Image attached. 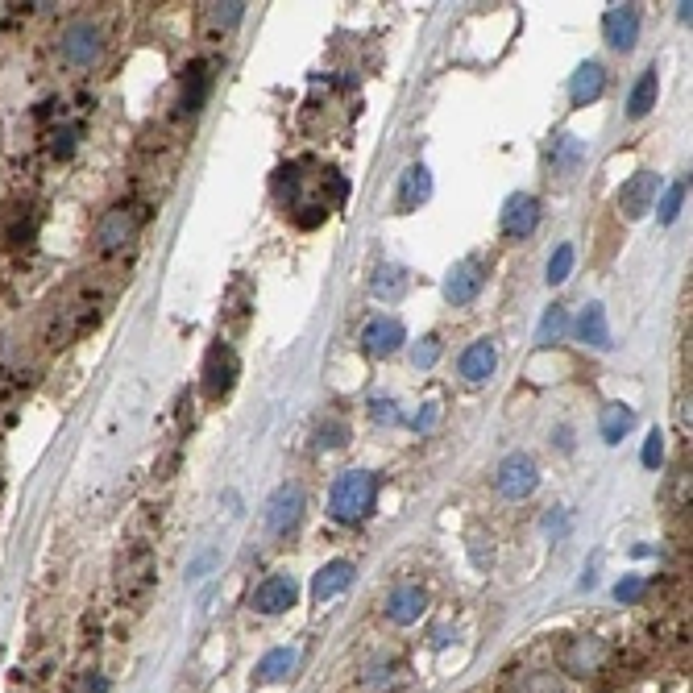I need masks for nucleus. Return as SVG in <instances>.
<instances>
[{"label":"nucleus","mask_w":693,"mask_h":693,"mask_svg":"<svg viewBox=\"0 0 693 693\" xmlns=\"http://www.w3.org/2000/svg\"><path fill=\"white\" fill-rule=\"evenodd\" d=\"M274 196H279L287 204V212L295 220H303V208L308 212V225H316V220H324L332 208H341L345 196H349V183L341 171H316V175H299V162L283 166L279 179H274Z\"/></svg>","instance_id":"1"},{"label":"nucleus","mask_w":693,"mask_h":693,"mask_svg":"<svg viewBox=\"0 0 693 693\" xmlns=\"http://www.w3.org/2000/svg\"><path fill=\"white\" fill-rule=\"evenodd\" d=\"M154 581H158V561H154V548L150 544H129L117 561V577H113V590L121 606H142L154 594Z\"/></svg>","instance_id":"2"},{"label":"nucleus","mask_w":693,"mask_h":693,"mask_svg":"<svg viewBox=\"0 0 693 693\" xmlns=\"http://www.w3.org/2000/svg\"><path fill=\"white\" fill-rule=\"evenodd\" d=\"M374 498H378V478L370 474V469H349V474H341L337 482H332L328 511L341 523H362L374 511Z\"/></svg>","instance_id":"3"},{"label":"nucleus","mask_w":693,"mask_h":693,"mask_svg":"<svg viewBox=\"0 0 693 693\" xmlns=\"http://www.w3.org/2000/svg\"><path fill=\"white\" fill-rule=\"evenodd\" d=\"M59 54H63L67 67L88 71V67L100 63V54H104V34L96 30L92 21H71L67 30L59 34Z\"/></svg>","instance_id":"4"},{"label":"nucleus","mask_w":693,"mask_h":693,"mask_svg":"<svg viewBox=\"0 0 693 693\" xmlns=\"http://www.w3.org/2000/svg\"><path fill=\"white\" fill-rule=\"evenodd\" d=\"M606 660H611V648L602 635H569L561 644V669L569 677H594L606 669Z\"/></svg>","instance_id":"5"},{"label":"nucleus","mask_w":693,"mask_h":693,"mask_svg":"<svg viewBox=\"0 0 693 693\" xmlns=\"http://www.w3.org/2000/svg\"><path fill=\"white\" fill-rule=\"evenodd\" d=\"M137 225H142V216H137L129 204L108 208V212L100 216V225H96V237H92L96 254H100V258H108V254H121V249H125V245L137 237Z\"/></svg>","instance_id":"6"},{"label":"nucleus","mask_w":693,"mask_h":693,"mask_svg":"<svg viewBox=\"0 0 693 693\" xmlns=\"http://www.w3.org/2000/svg\"><path fill=\"white\" fill-rule=\"evenodd\" d=\"M241 374V362H237V353L229 341H216L204 357V395L208 399H225L233 391V382Z\"/></svg>","instance_id":"7"},{"label":"nucleus","mask_w":693,"mask_h":693,"mask_svg":"<svg viewBox=\"0 0 693 693\" xmlns=\"http://www.w3.org/2000/svg\"><path fill=\"white\" fill-rule=\"evenodd\" d=\"M540 474H536V461L528 453H511L503 457V465H498V474H494V486L503 498H511V503H519V498H528L536 490Z\"/></svg>","instance_id":"8"},{"label":"nucleus","mask_w":693,"mask_h":693,"mask_svg":"<svg viewBox=\"0 0 693 693\" xmlns=\"http://www.w3.org/2000/svg\"><path fill=\"white\" fill-rule=\"evenodd\" d=\"M482 287H486V266L478 258H461L445 279V299L453 308H465V303H474L482 295Z\"/></svg>","instance_id":"9"},{"label":"nucleus","mask_w":693,"mask_h":693,"mask_svg":"<svg viewBox=\"0 0 693 693\" xmlns=\"http://www.w3.org/2000/svg\"><path fill=\"white\" fill-rule=\"evenodd\" d=\"M299 515H303V494H299V486H279L270 494V503H266V528L274 532V536H287L295 523H299Z\"/></svg>","instance_id":"10"},{"label":"nucleus","mask_w":693,"mask_h":693,"mask_svg":"<svg viewBox=\"0 0 693 693\" xmlns=\"http://www.w3.org/2000/svg\"><path fill=\"white\" fill-rule=\"evenodd\" d=\"M540 225V200L528 196V191H519V196L507 200L503 208V237L511 241H523V237H532Z\"/></svg>","instance_id":"11"},{"label":"nucleus","mask_w":693,"mask_h":693,"mask_svg":"<svg viewBox=\"0 0 693 693\" xmlns=\"http://www.w3.org/2000/svg\"><path fill=\"white\" fill-rule=\"evenodd\" d=\"M212 92V63L208 59H196V63H187L183 71V88H179V113L183 117H196L204 100Z\"/></svg>","instance_id":"12"},{"label":"nucleus","mask_w":693,"mask_h":693,"mask_svg":"<svg viewBox=\"0 0 693 693\" xmlns=\"http://www.w3.org/2000/svg\"><path fill=\"white\" fill-rule=\"evenodd\" d=\"M295 598H299L295 581L287 573H274V577H266L262 586L254 590V611L258 615H283V611H291V606H295Z\"/></svg>","instance_id":"13"},{"label":"nucleus","mask_w":693,"mask_h":693,"mask_svg":"<svg viewBox=\"0 0 693 693\" xmlns=\"http://www.w3.org/2000/svg\"><path fill=\"white\" fill-rule=\"evenodd\" d=\"M602 34H606V42H611L615 50H631L635 42H640V9H635V5H615V9H606Z\"/></svg>","instance_id":"14"},{"label":"nucleus","mask_w":693,"mask_h":693,"mask_svg":"<svg viewBox=\"0 0 693 693\" xmlns=\"http://www.w3.org/2000/svg\"><path fill=\"white\" fill-rule=\"evenodd\" d=\"M403 341H407V332H403V324H399L395 316H378V320H370L366 332H362V349H366L370 357H391V353L403 349Z\"/></svg>","instance_id":"15"},{"label":"nucleus","mask_w":693,"mask_h":693,"mask_svg":"<svg viewBox=\"0 0 693 693\" xmlns=\"http://www.w3.org/2000/svg\"><path fill=\"white\" fill-rule=\"evenodd\" d=\"M656 187H660V179H656L652 171L631 175V179L623 183V191H619V208H623V216H627V220H640V216L652 208Z\"/></svg>","instance_id":"16"},{"label":"nucleus","mask_w":693,"mask_h":693,"mask_svg":"<svg viewBox=\"0 0 693 693\" xmlns=\"http://www.w3.org/2000/svg\"><path fill=\"white\" fill-rule=\"evenodd\" d=\"M424 606H428V598L420 586H395L386 594V619L399 623V627H411V623H420Z\"/></svg>","instance_id":"17"},{"label":"nucleus","mask_w":693,"mask_h":693,"mask_svg":"<svg viewBox=\"0 0 693 693\" xmlns=\"http://www.w3.org/2000/svg\"><path fill=\"white\" fill-rule=\"evenodd\" d=\"M428 196H432V175H428V166H424V162L407 166L403 179H399L395 208H399V212H415L420 204H428Z\"/></svg>","instance_id":"18"},{"label":"nucleus","mask_w":693,"mask_h":693,"mask_svg":"<svg viewBox=\"0 0 693 693\" xmlns=\"http://www.w3.org/2000/svg\"><path fill=\"white\" fill-rule=\"evenodd\" d=\"M457 370H461V378L465 382H486L494 370H498V349H494V341H474L465 353H461V362H457Z\"/></svg>","instance_id":"19"},{"label":"nucleus","mask_w":693,"mask_h":693,"mask_svg":"<svg viewBox=\"0 0 693 693\" xmlns=\"http://www.w3.org/2000/svg\"><path fill=\"white\" fill-rule=\"evenodd\" d=\"M602 92H606V71H602V63H581L577 75H573V83H569V100H573L577 108H586V104H594Z\"/></svg>","instance_id":"20"},{"label":"nucleus","mask_w":693,"mask_h":693,"mask_svg":"<svg viewBox=\"0 0 693 693\" xmlns=\"http://www.w3.org/2000/svg\"><path fill=\"white\" fill-rule=\"evenodd\" d=\"M249 308H254V287H249V279H233V287L225 295V308H220V320H225L233 332H241L249 320Z\"/></svg>","instance_id":"21"},{"label":"nucleus","mask_w":693,"mask_h":693,"mask_svg":"<svg viewBox=\"0 0 693 693\" xmlns=\"http://www.w3.org/2000/svg\"><path fill=\"white\" fill-rule=\"evenodd\" d=\"M353 581V565L349 561H328L320 573H316V581H312V598L316 602H332L345 586Z\"/></svg>","instance_id":"22"},{"label":"nucleus","mask_w":693,"mask_h":693,"mask_svg":"<svg viewBox=\"0 0 693 693\" xmlns=\"http://www.w3.org/2000/svg\"><path fill=\"white\" fill-rule=\"evenodd\" d=\"M548 162H552V171H557V175H573L577 166L586 162V142L573 137V133H561L557 142L548 146Z\"/></svg>","instance_id":"23"},{"label":"nucleus","mask_w":693,"mask_h":693,"mask_svg":"<svg viewBox=\"0 0 693 693\" xmlns=\"http://www.w3.org/2000/svg\"><path fill=\"white\" fill-rule=\"evenodd\" d=\"M631 428H635V411H631L627 403H606V407H602L598 432H602L606 445H619V440H623Z\"/></svg>","instance_id":"24"},{"label":"nucleus","mask_w":693,"mask_h":693,"mask_svg":"<svg viewBox=\"0 0 693 693\" xmlns=\"http://www.w3.org/2000/svg\"><path fill=\"white\" fill-rule=\"evenodd\" d=\"M295 660H299L295 648H274V652H266V656L258 660L254 677H258L262 685H279V681H287V677L295 673Z\"/></svg>","instance_id":"25"},{"label":"nucleus","mask_w":693,"mask_h":693,"mask_svg":"<svg viewBox=\"0 0 693 693\" xmlns=\"http://www.w3.org/2000/svg\"><path fill=\"white\" fill-rule=\"evenodd\" d=\"M577 337L586 341V345H594V349H606V345H611V324H606V308H602V303H590V308L581 312Z\"/></svg>","instance_id":"26"},{"label":"nucleus","mask_w":693,"mask_h":693,"mask_svg":"<svg viewBox=\"0 0 693 693\" xmlns=\"http://www.w3.org/2000/svg\"><path fill=\"white\" fill-rule=\"evenodd\" d=\"M656 92H660V79H656V67H648L640 79H635V88H631L627 117H631V121L648 117V113H652V104H656Z\"/></svg>","instance_id":"27"},{"label":"nucleus","mask_w":693,"mask_h":693,"mask_svg":"<svg viewBox=\"0 0 693 693\" xmlns=\"http://www.w3.org/2000/svg\"><path fill=\"white\" fill-rule=\"evenodd\" d=\"M403 291H407V274H403L399 266H378V274H374V295L386 299V303H395V299H403Z\"/></svg>","instance_id":"28"},{"label":"nucleus","mask_w":693,"mask_h":693,"mask_svg":"<svg viewBox=\"0 0 693 693\" xmlns=\"http://www.w3.org/2000/svg\"><path fill=\"white\" fill-rule=\"evenodd\" d=\"M565 328H569V316H565V308H561V303H552V308L544 312V320H540V328H536V341H540V345H552V341H561V337H565Z\"/></svg>","instance_id":"29"},{"label":"nucleus","mask_w":693,"mask_h":693,"mask_svg":"<svg viewBox=\"0 0 693 693\" xmlns=\"http://www.w3.org/2000/svg\"><path fill=\"white\" fill-rule=\"evenodd\" d=\"M569 274H573V245H557V249H552V258H548L544 279H548V287H561Z\"/></svg>","instance_id":"30"},{"label":"nucleus","mask_w":693,"mask_h":693,"mask_svg":"<svg viewBox=\"0 0 693 693\" xmlns=\"http://www.w3.org/2000/svg\"><path fill=\"white\" fill-rule=\"evenodd\" d=\"M79 137H83V125L79 121H67V125H59V129L50 133V150L59 154V158H67L79 146Z\"/></svg>","instance_id":"31"},{"label":"nucleus","mask_w":693,"mask_h":693,"mask_svg":"<svg viewBox=\"0 0 693 693\" xmlns=\"http://www.w3.org/2000/svg\"><path fill=\"white\" fill-rule=\"evenodd\" d=\"M515 693H561V681L552 673H523L515 681Z\"/></svg>","instance_id":"32"},{"label":"nucleus","mask_w":693,"mask_h":693,"mask_svg":"<svg viewBox=\"0 0 693 693\" xmlns=\"http://www.w3.org/2000/svg\"><path fill=\"white\" fill-rule=\"evenodd\" d=\"M685 191H689V179H677V183L669 187V196L660 200V220H664V225H673V220H677V212H681V204H685Z\"/></svg>","instance_id":"33"},{"label":"nucleus","mask_w":693,"mask_h":693,"mask_svg":"<svg viewBox=\"0 0 693 693\" xmlns=\"http://www.w3.org/2000/svg\"><path fill=\"white\" fill-rule=\"evenodd\" d=\"M644 590H648V586H644L640 577H623L619 586H615V602H619V606H631V602L644 598Z\"/></svg>","instance_id":"34"},{"label":"nucleus","mask_w":693,"mask_h":693,"mask_svg":"<svg viewBox=\"0 0 693 693\" xmlns=\"http://www.w3.org/2000/svg\"><path fill=\"white\" fill-rule=\"evenodd\" d=\"M436 357H440V337H424L420 345H415V366L420 370H432Z\"/></svg>","instance_id":"35"},{"label":"nucleus","mask_w":693,"mask_h":693,"mask_svg":"<svg viewBox=\"0 0 693 693\" xmlns=\"http://www.w3.org/2000/svg\"><path fill=\"white\" fill-rule=\"evenodd\" d=\"M241 17H245V5H241V0H229V5H212V21L225 25V30H229V25H237Z\"/></svg>","instance_id":"36"},{"label":"nucleus","mask_w":693,"mask_h":693,"mask_svg":"<svg viewBox=\"0 0 693 693\" xmlns=\"http://www.w3.org/2000/svg\"><path fill=\"white\" fill-rule=\"evenodd\" d=\"M370 415H374L378 424H399V420H403L399 407H395V399H374V403H370Z\"/></svg>","instance_id":"37"},{"label":"nucleus","mask_w":693,"mask_h":693,"mask_svg":"<svg viewBox=\"0 0 693 693\" xmlns=\"http://www.w3.org/2000/svg\"><path fill=\"white\" fill-rule=\"evenodd\" d=\"M640 461H644L648 469H656V465L664 461V445H660V436H656V432L644 440V453H640Z\"/></svg>","instance_id":"38"},{"label":"nucleus","mask_w":693,"mask_h":693,"mask_svg":"<svg viewBox=\"0 0 693 693\" xmlns=\"http://www.w3.org/2000/svg\"><path fill=\"white\" fill-rule=\"evenodd\" d=\"M320 445H328V449L332 445H345V428L341 424H324L320 428Z\"/></svg>","instance_id":"39"},{"label":"nucleus","mask_w":693,"mask_h":693,"mask_svg":"<svg viewBox=\"0 0 693 693\" xmlns=\"http://www.w3.org/2000/svg\"><path fill=\"white\" fill-rule=\"evenodd\" d=\"M79 693H108V681L100 673H88V677H83V685H79Z\"/></svg>","instance_id":"40"},{"label":"nucleus","mask_w":693,"mask_h":693,"mask_svg":"<svg viewBox=\"0 0 693 693\" xmlns=\"http://www.w3.org/2000/svg\"><path fill=\"white\" fill-rule=\"evenodd\" d=\"M432 424H436V403H428L420 415H415V432H428Z\"/></svg>","instance_id":"41"}]
</instances>
